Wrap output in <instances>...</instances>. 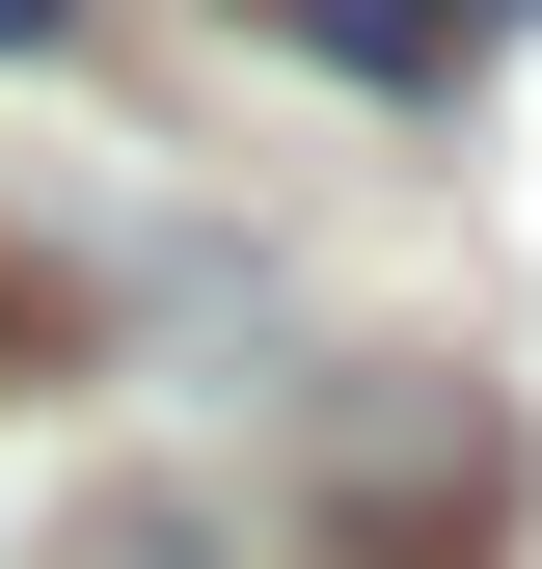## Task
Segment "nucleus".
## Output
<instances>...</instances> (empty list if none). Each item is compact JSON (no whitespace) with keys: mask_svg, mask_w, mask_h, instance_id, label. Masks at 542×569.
I'll list each match as a JSON object with an SVG mask.
<instances>
[{"mask_svg":"<svg viewBox=\"0 0 542 569\" xmlns=\"http://www.w3.org/2000/svg\"><path fill=\"white\" fill-rule=\"evenodd\" d=\"M515 0H299V54H353V82H461Z\"/></svg>","mask_w":542,"mask_h":569,"instance_id":"obj_1","label":"nucleus"},{"mask_svg":"<svg viewBox=\"0 0 542 569\" xmlns=\"http://www.w3.org/2000/svg\"><path fill=\"white\" fill-rule=\"evenodd\" d=\"M54 28H82V0H0V54H54Z\"/></svg>","mask_w":542,"mask_h":569,"instance_id":"obj_3","label":"nucleus"},{"mask_svg":"<svg viewBox=\"0 0 542 569\" xmlns=\"http://www.w3.org/2000/svg\"><path fill=\"white\" fill-rule=\"evenodd\" d=\"M28 352H54V271H28V244H0V380H28Z\"/></svg>","mask_w":542,"mask_h":569,"instance_id":"obj_2","label":"nucleus"}]
</instances>
